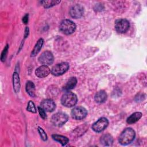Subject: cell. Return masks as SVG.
Segmentation results:
<instances>
[{
  "instance_id": "3",
  "label": "cell",
  "mask_w": 147,
  "mask_h": 147,
  "mask_svg": "<svg viewBox=\"0 0 147 147\" xmlns=\"http://www.w3.org/2000/svg\"><path fill=\"white\" fill-rule=\"evenodd\" d=\"M76 24L70 20H64L60 24V31L67 35L73 33L76 29Z\"/></svg>"
},
{
  "instance_id": "10",
  "label": "cell",
  "mask_w": 147,
  "mask_h": 147,
  "mask_svg": "<svg viewBox=\"0 0 147 147\" xmlns=\"http://www.w3.org/2000/svg\"><path fill=\"white\" fill-rule=\"evenodd\" d=\"M84 13L83 7L79 4H76L72 6L69 10V14L71 17L78 19L82 17Z\"/></svg>"
},
{
  "instance_id": "14",
  "label": "cell",
  "mask_w": 147,
  "mask_h": 147,
  "mask_svg": "<svg viewBox=\"0 0 147 147\" xmlns=\"http://www.w3.org/2000/svg\"><path fill=\"white\" fill-rule=\"evenodd\" d=\"M77 79L75 77H71L63 87V90L67 92L73 89L76 85Z\"/></svg>"
},
{
  "instance_id": "27",
  "label": "cell",
  "mask_w": 147,
  "mask_h": 147,
  "mask_svg": "<svg viewBox=\"0 0 147 147\" xmlns=\"http://www.w3.org/2000/svg\"><path fill=\"white\" fill-rule=\"evenodd\" d=\"M29 29L28 27H26L25 28V34H24V37L25 38H26L28 35H29Z\"/></svg>"
},
{
  "instance_id": "5",
  "label": "cell",
  "mask_w": 147,
  "mask_h": 147,
  "mask_svg": "<svg viewBox=\"0 0 147 147\" xmlns=\"http://www.w3.org/2000/svg\"><path fill=\"white\" fill-rule=\"evenodd\" d=\"M69 64L67 62H62L54 65L51 69V74L54 76H60L65 73L69 69Z\"/></svg>"
},
{
  "instance_id": "25",
  "label": "cell",
  "mask_w": 147,
  "mask_h": 147,
  "mask_svg": "<svg viewBox=\"0 0 147 147\" xmlns=\"http://www.w3.org/2000/svg\"><path fill=\"white\" fill-rule=\"evenodd\" d=\"M38 113L40 114V117L43 119H46L47 118V115L46 114L45 111L42 108H41V107H38Z\"/></svg>"
},
{
  "instance_id": "8",
  "label": "cell",
  "mask_w": 147,
  "mask_h": 147,
  "mask_svg": "<svg viewBox=\"0 0 147 147\" xmlns=\"http://www.w3.org/2000/svg\"><path fill=\"white\" fill-rule=\"evenodd\" d=\"M39 62L46 65H49L53 63L54 57L52 53L49 51H44L38 57Z\"/></svg>"
},
{
  "instance_id": "12",
  "label": "cell",
  "mask_w": 147,
  "mask_h": 147,
  "mask_svg": "<svg viewBox=\"0 0 147 147\" xmlns=\"http://www.w3.org/2000/svg\"><path fill=\"white\" fill-rule=\"evenodd\" d=\"M40 107L45 111L52 112L55 109L56 105L53 100L50 99H47L42 101L40 104Z\"/></svg>"
},
{
  "instance_id": "1",
  "label": "cell",
  "mask_w": 147,
  "mask_h": 147,
  "mask_svg": "<svg viewBox=\"0 0 147 147\" xmlns=\"http://www.w3.org/2000/svg\"><path fill=\"white\" fill-rule=\"evenodd\" d=\"M136 133L131 127H127L124 129L121 133L118 141L122 145H127L130 144L135 138Z\"/></svg>"
},
{
  "instance_id": "26",
  "label": "cell",
  "mask_w": 147,
  "mask_h": 147,
  "mask_svg": "<svg viewBox=\"0 0 147 147\" xmlns=\"http://www.w3.org/2000/svg\"><path fill=\"white\" fill-rule=\"evenodd\" d=\"M28 18H29V15L28 14H25L23 18H22V22H24V24H27L28 22Z\"/></svg>"
},
{
  "instance_id": "2",
  "label": "cell",
  "mask_w": 147,
  "mask_h": 147,
  "mask_svg": "<svg viewBox=\"0 0 147 147\" xmlns=\"http://www.w3.org/2000/svg\"><path fill=\"white\" fill-rule=\"evenodd\" d=\"M78 102V98L75 94L67 91L64 93L61 97V104L67 107H71L74 106Z\"/></svg>"
},
{
  "instance_id": "16",
  "label": "cell",
  "mask_w": 147,
  "mask_h": 147,
  "mask_svg": "<svg viewBox=\"0 0 147 147\" xmlns=\"http://www.w3.org/2000/svg\"><path fill=\"white\" fill-rule=\"evenodd\" d=\"M142 116L141 112H135L130 115L126 119V122L128 124H133L137 122Z\"/></svg>"
},
{
  "instance_id": "7",
  "label": "cell",
  "mask_w": 147,
  "mask_h": 147,
  "mask_svg": "<svg viewBox=\"0 0 147 147\" xmlns=\"http://www.w3.org/2000/svg\"><path fill=\"white\" fill-rule=\"evenodd\" d=\"M108 125V119L106 118L102 117L93 123L92 126V129L96 133H99L103 131L107 127Z\"/></svg>"
},
{
  "instance_id": "24",
  "label": "cell",
  "mask_w": 147,
  "mask_h": 147,
  "mask_svg": "<svg viewBox=\"0 0 147 147\" xmlns=\"http://www.w3.org/2000/svg\"><path fill=\"white\" fill-rule=\"evenodd\" d=\"M8 49H9V45L6 44V45L3 48V49L1 53V60L2 62L5 61L6 60L7 52H8Z\"/></svg>"
},
{
  "instance_id": "6",
  "label": "cell",
  "mask_w": 147,
  "mask_h": 147,
  "mask_svg": "<svg viewBox=\"0 0 147 147\" xmlns=\"http://www.w3.org/2000/svg\"><path fill=\"white\" fill-rule=\"evenodd\" d=\"M71 115L72 118L76 120H80L86 118L87 115V111L83 107L78 106L74 107L71 110Z\"/></svg>"
},
{
  "instance_id": "4",
  "label": "cell",
  "mask_w": 147,
  "mask_h": 147,
  "mask_svg": "<svg viewBox=\"0 0 147 147\" xmlns=\"http://www.w3.org/2000/svg\"><path fill=\"white\" fill-rule=\"evenodd\" d=\"M68 120V116L64 113L59 112L53 114L51 118V122L56 126H61Z\"/></svg>"
},
{
  "instance_id": "23",
  "label": "cell",
  "mask_w": 147,
  "mask_h": 147,
  "mask_svg": "<svg viewBox=\"0 0 147 147\" xmlns=\"http://www.w3.org/2000/svg\"><path fill=\"white\" fill-rule=\"evenodd\" d=\"M37 130H38V132L40 136V137L44 141H45L47 140L48 139V137H47V135L46 134V133L44 131V130L40 126L38 127L37 128Z\"/></svg>"
},
{
  "instance_id": "9",
  "label": "cell",
  "mask_w": 147,
  "mask_h": 147,
  "mask_svg": "<svg viewBox=\"0 0 147 147\" xmlns=\"http://www.w3.org/2000/svg\"><path fill=\"white\" fill-rule=\"evenodd\" d=\"M130 24L126 19H119L115 23V29L119 33H125L129 28Z\"/></svg>"
},
{
  "instance_id": "17",
  "label": "cell",
  "mask_w": 147,
  "mask_h": 147,
  "mask_svg": "<svg viewBox=\"0 0 147 147\" xmlns=\"http://www.w3.org/2000/svg\"><path fill=\"white\" fill-rule=\"evenodd\" d=\"M113 142V138L110 134H103L100 137V143L104 146H111Z\"/></svg>"
},
{
  "instance_id": "13",
  "label": "cell",
  "mask_w": 147,
  "mask_h": 147,
  "mask_svg": "<svg viewBox=\"0 0 147 147\" xmlns=\"http://www.w3.org/2000/svg\"><path fill=\"white\" fill-rule=\"evenodd\" d=\"M13 86L14 92L16 93L18 92L20 90L21 83L19 75L17 72H14L13 74Z\"/></svg>"
},
{
  "instance_id": "21",
  "label": "cell",
  "mask_w": 147,
  "mask_h": 147,
  "mask_svg": "<svg viewBox=\"0 0 147 147\" xmlns=\"http://www.w3.org/2000/svg\"><path fill=\"white\" fill-rule=\"evenodd\" d=\"M60 2V1L57 0H46L41 1V3L43 5L45 8H49L53 6H55L59 4Z\"/></svg>"
},
{
  "instance_id": "11",
  "label": "cell",
  "mask_w": 147,
  "mask_h": 147,
  "mask_svg": "<svg viewBox=\"0 0 147 147\" xmlns=\"http://www.w3.org/2000/svg\"><path fill=\"white\" fill-rule=\"evenodd\" d=\"M51 73V70L48 65H42L38 67L35 71L36 75L40 78H44L49 75Z\"/></svg>"
},
{
  "instance_id": "18",
  "label": "cell",
  "mask_w": 147,
  "mask_h": 147,
  "mask_svg": "<svg viewBox=\"0 0 147 147\" xmlns=\"http://www.w3.org/2000/svg\"><path fill=\"white\" fill-rule=\"evenodd\" d=\"M44 44V40L42 38H40L36 42L33 49L31 52L30 56L31 57H35L40 52V49H41Z\"/></svg>"
},
{
  "instance_id": "22",
  "label": "cell",
  "mask_w": 147,
  "mask_h": 147,
  "mask_svg": "<svg viewBox=\"0 0 147 147\" xmlns=\"http://www.w3.org/2000/svg\"><path fill=\"white\" fill-rule=\"evenodd\" d=\"M26 110L28 111H29V112L32 113H36L37 112L35 105L32 100L29 101V102L28 103V105H27V107H26Z\"/></svg>"
},
{
  "instance_id": "19",
  "label": "cell",
  "mask_w": 147,
  "mask_h": 147,
  "mask_svg": "<svg viewBox=\"0 0 147 147\" xmlns=\"http://www.w3.org/2000/svg\"><path fill=\"white\" fill-rule=\"evenodd\" d=\"M25 89L27 93L31 96L34 97L35 95V86L34 83L31 81H28L26 83Z\"/></svg>"
},
{
  "instance_id": "20",
  "label": "cell",
  "mask_w": 147,
  "mask_h": 147,
  "mask_svg": "<svg viewBox=\"0 0 147 147\" xmlns=\"http://www.w3.org/2000/svg\"><path fill=\"white\" fill-rule=\"evenodd\" d=\"M52 137L55 141L60 143L62 146H65L69 141V139L67 137L61 135L53 134L52 135Z\"/></svg>"
},
{
  "instance_id": "15",
  "label": "cell",
  "mask_w": 147,
  "mask_h": 147,
  "mask_svg": "<svg viewBox=\"0 0 147 147\" xmlns=\"http://www.w3.org/2000/svg\"><path fill=\"white\" fill-rule=\"evenodd\" d=\"M107 97V95L106 92L103 90H100L96 93L94 96V99L96 103H102L106 100Z\"/></svg>"
}]
</instances>
